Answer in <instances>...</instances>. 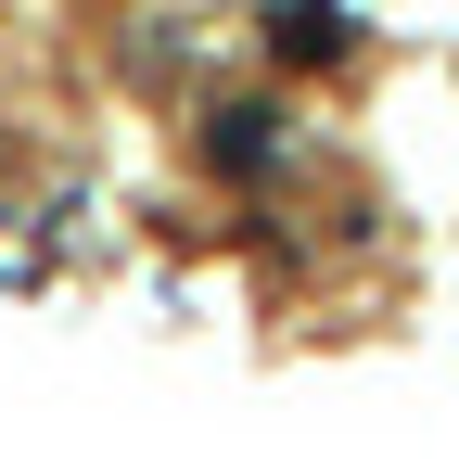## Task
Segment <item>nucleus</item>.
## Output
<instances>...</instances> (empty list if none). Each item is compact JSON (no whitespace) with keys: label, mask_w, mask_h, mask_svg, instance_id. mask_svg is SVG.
I'll return each mask as SVG.
<instances>
[{"label":"nucleus","mask_w":459,"mask_h":459,"mask_svg":"<svg viewBox=\"0 0 459 459\" xmlns=\"http://www.w3.org/2000/svg\"><path fill=\"white\" fill-rule=\"evenodd\" d=\"M204 153L230 166V179H281V166H294V115L281 102H217L204 115Z\"/></svg>","instance_id":"f257e3e1"},{"label":"nucleus","mask_w":459,"mask_h":459,"mask_svg":"<svg viewBox=\"0 0 459 459\" xmlns=\"http://www.w3.org/2000/svg\"><path fill=\"white\" fill-rule=\"evenodd\" d=\"M344 51H358L344 0H268V65H281V77H332Z\"/></svg>","instance_id":"f03ea898"}]
</instances>
